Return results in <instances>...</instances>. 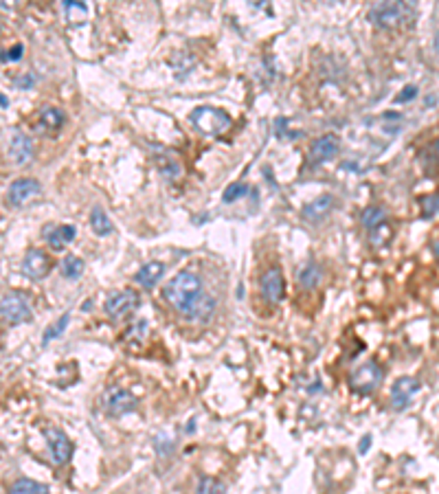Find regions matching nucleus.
<instances>
[{"mask_svg": "<svg viewBox=\"0 0 439 494\" xmlns=\"http://www.w3.org/2000/svg\"><path fill=\"white\" fill-rule=\"evenodd\" d=\"M163 294L174 310H178L183 316H189L191 310L203 301L205 290L200 277L193 275L191 270H181L167 282Z\"/></svg>", "mask_w": 439, "mask_h": 494, "instance_id": "nucleus-1", "label": "nucleus"}, {"mask_svg": "<svg viewBox=\"0 0 439 494\" xmlns=\"http://www.w3.org/2000/svg\"><path fill=\"white\" fill-rule=\"evenodd\" d=\"M367 18L380 29H400V27H407L413 23L415 5L413 3H393V0L373 3L369 7Z\"/></svg>", "mask_w": 439, "mask_h": 494, "instance_id": "nucleus-2", "label": "nucleus"}, {"mask_svg": "<svg viewBox=\"0 0 439 494\" xmlns=\"http://www.w3.org/2000/svg\"><path fill=\"white\" fill-rule=\"evenodd\" d=\"M191 124L196 126L198 132H203L207 136H217V134H224L227 130H231L233 119L220 108L200 106L191 112Z\"/></svg>", "mask_w": 439, "mask_h": 494, "instance_id": "nucleus-3", "label": "nucleus"}, {"mask_svg": "<svg viewBox=\"0 0 439 494\" xmlns=\"http://www.w3.org/2000/svg\"><path fill=\"white\" fill-rule=\"evenodd\" d=\"M385 380V371L383 367L378 365L375 361H367L363 363L361 367H356L351 373H349V378H347V385L354 393H361V395H369L373 393L378 387L383 385Z\"/></svg>", "mask_w": 439, "mask_h": 494, "instance_id": "nucleus-4", "label": "nucleus"}, {"mask_svg": "<svg viewBox=\"0 0 439 494\" xmlns=\"http://www.w3.org/2000/svg\"><path fill=\"white\" fill-rule=\"evenodd\" d=\"M0 312H3V319L9 325L27 323V321H31V316H33L27 296L20 294V292H7L3 296V303H0Z\"/></svg>", "mask_w": 439, "mask_h": 494, "instance_id": "nucleus-5", "label": "nucleus"}, {"mask_svg": "<svg viewBox=\"0 0 439 494\" xmlns=\"http://www.w3.org/2000/svg\"><path fill=\"white\" fill-rule=\"evenodd\" d=\"M102 406L112 418H121V415L136 409V398L121 387H110L102 395Z\"/></svg>", "mask_w": 439, "mask_h": 494, "instance_id": "nucleus-6", "label": "nucleus"}, {"mask_svg": "<svg viewBox=\"0 0 439 494\" xmlns=\"http://www.w3.org/2000/svg\"><path fill=\"white\" fill-rule=\"evenodd\" d=\"M259 292H262V299L270 306H277L284 299L286 279H284L282 268L272 266V268L264 270V275L259 277Z\"/></svg>", "mask_w": 439, "mask_h": 494, "instance_id": "nucleus-7", "label": "nucleus"}, {"mask_svg": "<svg viewBox=\"0 0 439 494\" xmlns=\"http://www.w3.org/2000/svg\"><path fill=\"white\" fill-rule=\"evenodd\" d=\"M138 292L136 290H121L108 296V301L104 306L106 314L114 321H121L126 316H130L136 308H138Z\"/></svg>", "mask_w": 439, "mask_h": 494, "instance_id": "nucleus-8", "label": "nucleus"}, {"mask_svg": "<svg viewBox=\"0 0 439 494\" xmlns=\"http://www.w3.org/2000/svg\"><path fill=\"white\" fill-rule=\"evenodd\" d=\"M44 438H47L53 462L57 466L68 464L71 457H73V444H71V440L66 438V435L59 428H55V426H44Z\"/></svg>", "mask_w": 439, "mask_h": 494, "instance_id": "nucleus-9", "label": "nucleus"}, {"mask_svg": "<svg viewBox=\"0 0 439 494\" xmlns=\"http://www.w3.org/2000/svg\"><path fill=\"white\" fill-rule=\"evenodd\" d=\"M420 380L417 378H411V375H402V378H397L391 387V406L395 411H404L411 400H413V395L420 391Z\"/></svg>", "mask_w": 439, "mask_h": 494, "instance_id": "nucleus-10", "label": "nucleus"}, {"mask_svg": "<svg viewBox=\"0 0 439 494\" xmlns=\"http://www.w3.org/2000/svg\"><path fill=\"white\" fill-rule=\"evenodd\" d=\"M341 150V141H338L336 134H323L318 136L316 141L310 145V163L312 165H321L327 163Z\"/></svg>", "mask_w": 439, "mask_h": 494, "instance_id": "nucleus-11", "label": "nucleus"}, {"mask_svg": "<svg viewBox=\"0 0 439 494\" xmlns=\"http://www.w3.org/2000/svg\"><path fill=\"white\" fill-rule=\"evenodd\" d=\"M37 193H40L37 181H33V178H18V181L11 183V187L7 191V200L11 207H23V205L31 203Z\"/></svg>", "mask_w": 439, "mask_h": 494, "instance_id": "nucleus-12", "label": "nucleus"}, {"mask_svg": "<svg viewBox=\"0 0 439 494\" xmlns=\"http://www.w3.org/2000/svg\"><path fill=\"white\" fill-rule=\"evenodd\" d=\"M51 266H53L51 257L40 248H31L23 260V272L31 277V279H42V277H47L51 272Z\"/></svg>", "mask_w": 439, "mask_h": 494, "instance_id": "nucleus-13", "label": "nucleus"}, {"mask_svg": "<svg viewBox=\"0 0 439 494\" xmlns=\"http://www.w3.org/2000/svg\"><path fill=\"white\" fill-rule=\"evenodd\" d=\"M154 161H156V167L161 169V174L167 178V181L176 183L183 178V163L178 161V156L167 152V150H154Z\"/></svg>", "mask_w": 439, "mask_h": 494, "instance_id": "nucleus-14", "label": "nucleus"}, {"mask_svg": "<svg viewBox=\"0 0 439 494\" xmlns=\"http://www.w3.org/2000/svg\"><path fill=\"white\" fill-rule=\"evenodd\" d=\"M31 156H33L31 138L23 132H13L11 141H9V158L16 165H25L31 161Z\"/></svg>", "mask_w": 439, "mask_h": 494, "instance_id": "nucleus-15", "label": "nucleus"}, {"mask_svg": "<svg viewBox=\"0 0 439 494\" xmlns=\"http://www.w3.org/2000/svg\"><path fill=\"white\" fill-rule=\"evenodd\" d=\"M44 240L51 244V248L62 251L68 242L75 240V227L73 224H57L44 229Z\"/></svg>", "mask_w": 439, "mask_h": 494, "instance_id": "nucleus-16", "label": "nucleus"}, {"mask_svg": "<svg viewBox=\"0 0 439 494\" xmlns=\"http://www.w3.org/2000/svg\"><path fill=\"white\" fill-rule=\"evenodd\" d=\"M296 282L303 290H314V288H318V284L323 282V268L318 266L316 262H308V264H303L301 268H299Z\"/></svg>", "mask_w": 439, "mask_h": 494, "instance_id": "nucleus-17", "label": "nucleus"}, {"mask_svg": "<svg viewBox=\"0 0 439 494\" xmlns=\"http://www.w3.org/2000/svg\"><path fill=\"white\" fill-rule=\"evenodd\" d=\"M334 205V198L330 193H323V195H318L316 200H312L310 205H306L303 209V217L308 222H318V220H323V217L330 213Z\"/></svg>", "mask_w": 439, "mask_h": 494, "instance_id": "nucleus-18", "label": "nucleus"}, {"mask_svg": "<svg viewBox=\"0 0 439 494\" xmlns=\"http://www.w3.org/2000/svg\"><path fill=\"white\" fill-rule=\"evenodd\" d=\"M165 272V266L161 262H148L145 266L138 268V272L134 275V282L141 284L143 288H154L156 282L161 279Z\"/></svg>", "mask_w": 439, "mask_h": 494, "instance_id": "nucleus-19", "label": "nucleus"}, {"mask_svg": "<svg viewBox=\"0 0 439 494\" xmlns=\"http://www.w3.org/2000/svg\"><path fill=\"white\" fill-rule=\"evenodd\" d=\"M64 121H66V116L59 108L47 106V108L40 110V126H42L44 130H49V132H57L59 128L64 126Z\"/></svg>", "mask_w": 439, "mask_h": 494, "instance_id": "nucleus-20", "label": "nucleus"}, {"mask_svg": "<svg viewBox=\"0 0 439 494\" xmlns=\"http://www.w3.org/2000/svg\"><path fill=\"white\" fill-rule=\"evenodd\" d=\"M387 220H389V217H387V211H385L383 207H375V205L367 207V209L361 213V224H363L367 231L375 229L378 224H383V222H387Z\"/></svg>", "mask_w": 439, "mask_h": 494, "instance_id": "nucleus-21", "label": "nucleus"}, {"mask_svg": "<svg viewBox=\"0 0 439 494\" xmlns=\"http://www.w3.org/2000/svg\"><path fill=\"white\" fill-rule=\"evenodd\" d=\"M367 237H369V244H371L373 248H383L385 244H389V240L393 237V227H391L389 220H387V222H383V224H378L375 229L367 231Z\"/></svg>", "mask_w": 439, "mask_h": 494, "instance_id": "nucleus-22", "label": "nucleus"}, {"mask_svg": "<svg viewBox=\"0 0 439 494\" xmlns=\"http://www.w3.org/2000/svg\"><path fill=\"white\" fill-rule=\"evenodd\" d=\"M7 494H51L47 486L37 483L33 479H18L9 486Z\"/></svg>", "mask_w": 439, "mask_h": 494, "instance_id": "nucleus-23", "label": "nucleus"}, {"mask_svg": "<svg viewBox=\"0 0 439 494\" xmlns=\"http://www.w3.org/2000/svg\"><path fill=\"white\" fill-rule=\"evenodd\" d=\"M90 227H92V231H95L99 237H106V235L112 233L110 217L104 213V209H99V207H95L92 213H90Z\"/></svg>", "mask_w": 439, "mask_h": 494, "instance_id": "nucleus-24", "label": "nucleus"}, {"mask_svg": "<svg viewBox=\"0 0 439 494\" xmlns=\"http://www.w3.org/2000/svg\"><path fill=\"white\" fill-rule=\"evenodd\" d=\"M196 494H227V486L220 481V479L203 477L200 481H198V486H196Z\"/></svg>", "mask_w": 439, "mask_h": 494, "instance_id": "nucleus-25", "label": "nucleus"}, {"mask_svg": "<svg viewBox=\"0 0 439 494\" xmlns=\"http://www.w3.org/2000/svg\"><path fill=\"white\" fill-rule=\"evenodd\" d=\"M82 272H84V262L79 260V257L68 255L66 260L62 262V275L66 277V279H79Z\"/></svg>", "mask_w": 439, "mask_h": 494, "instance_id": "nucleus-26", "label": "nucleus"}, {"mask_svg": "<svg viewBox=\"0 0 439 494\" xmlns=\"http://www.w3.org/2000/svg\"><path fill=\"white\" fill-rule=\"evenodd\" d=\"M417 205H420V211L424 217H433L439 213V195L437 193H426L417 198Z\"/></svg>", "mask_w": 439, "mask_h": 494, "instance_id": "nucleus-27", "label": "nucleus"}, {"mask_svg": "<svg viewBox=\"0 0 439 494\" xmlns=\"http://www.w3.org/2000/svg\"><path fill=\"white\" fill-rule=\"evenodd\" d=\"M248 193V185L246 183H231L227 189H224V198L222 200L224 203H233V200H237V198H242V195H246Z\"/></svg>", "mask_w": 439, "mask_h": 494, "instance_id": "nucleus-28", "label": "nucleus"}, {"mask_svg": "<svg viewBox=\"0 0 439 494\" xmlns=\"http://www.w3.org/2000/svg\"><path fill=\"white\" fill-rule=\"evenodd\" d=\"M68 325V314H64L62 319H59L53 327H49L47 332H44V339H42V345H49L53 339H57V334H62L64 332V327Z\"/></svg>", "mask_w": 439, "mask_h": 494, "instance_id": "nucleus-29", "label": "nucleus"}, {"mask_svg": "<svg viewBox=\"0 0 439 494\" xmlns=\"http://www.w3.org/2000/svg\"><path fill=\"white\" fill-rule=\"evenodd\" d=\"M20 55H23V44H16L11 51H5V53H3V62H18Z\"/></svg>", "mask_w": 439, "mask_h": 494, "instance_id": "nucleus-30", "label": "nucleus"}, {"mask_svg": "<svg viewBox=\"0 0 439 494\" xmlns=\"http://www.w3.org/2000/svg\"><path fill=\"white\" fill-rule=\"evenodd\" d=\"M415 95H417V88H415V86H407V88H404V90L400 92V95H397V97H395V102H397V104H404V102H411V99H413Z\"/></svg>", "mask_w": 439, "mask_h": 494, "instance_id": "nucleus-31", "label": "nucleus"}, {"mask_svg": "<svg viewBox=\"0 0 439 494\" xmlns=\"http://www.w3.org/2000/svg\"><path fill=\"white\" fill-rule=\"evenodd\" d=\"M33 82H35L33 75H23V77H18V79H16V86H18V88H31V86H33Z\"/></svg>", "mask_w": 439, "mask_h": 494, "instance_id": "nucleus-32", "label": "nucleus"}, {"mask_svg": "<svg viewBox=\"0 0 439 494\" xmlns=\"http://www.w3.org/2000/svg\"><path fill=\"white\" fill-rule=\"evenodd\" d=\"M428 154H431V158H433V163H435V165H439V138H437V141L431 145Z\"/></svg>", "mask_w": 439, "mask_h": 494, "instance_id": "nucleus-33", "label": "nucleus"}, {"mask_svg": "<svg viewBox=\"0 0 439 494\" xmlns=\"http://www.w3.org/2000/svg\"><path fill=\"white\" fill-rule=\"evenodd\" d=\"M369 444H371V435H365V438H363V444L358 446V450H361V452H367V450H369Z\"/></svg>", "mask_w": 439, "mask_h": 494, "instance_id": "nucleus-34", "label": "nucleus"}, {"mask_svg": "<svg viewBox=\"0 0 439 494\" xmlns=\"http://www.w3.org/2000/svg\"><path fill=\"white\" fill-rule=\"evenodd\" d=\"M431 248H433V255L437 257V260H439V237H437V240L431 244Z\"/></svg>", "mask_w": 439, "mask_h": 494, "instance_id": "nucleus-35", "label": "nucleus"}]
</instances>
